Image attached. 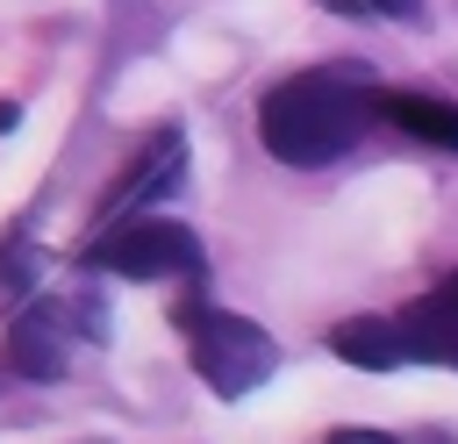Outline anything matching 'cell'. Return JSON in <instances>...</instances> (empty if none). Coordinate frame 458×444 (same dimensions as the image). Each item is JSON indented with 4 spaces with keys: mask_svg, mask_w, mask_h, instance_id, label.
<instances>
[{
    "mask_svg": "<svg viewBox=\"0 0 458 444\" xmlns=\"http://www.w3.org/2000/svg\"><path fill=\"white\" fill-rule=\"evenodd\" d=\"M379 100L386 93H372L365 72H344V64L293 72V79H279L258 100V143L279 165H329V158H344L372 129Z\"/></svg>",
    "mask_w": 458,
    "mask_h": 444,
    "instance_id": "obj_1",
    "label": "cell"
},
{
    "mask_svg": "<svg viewBox=\"0 0 458 444\" xmlns=\"http://www.w3.org/2000/svg\"><path fill=\"white\" fill-rule=\"evenodd\" d=\"M179 329H186L193 372H200L222 401L265 387L272 365H279V344H272L250 315H229V308H200V301H186V308H179Z\"/></svg>",
    "mask_w": 458,
    "mask_h": 444,
    "instance_id": "obj_2",
    "label": "cell"
},
{
    "mask_svg": "<svg viewBox=\"0 0 458 444\" xmlns=\"http://www.w3.org/2000/svg\"><path fill=\"white\" fill-rule=\"evenodd\" d=\"M86 265L122 272V279H172V272H200V243H193L186 222L136 215V222H107L86 243Z\"/></svg>",
    "mask_w": 458,
    "mask_h": 444,
    "instance_id": "obj_3",
    "label": "cell"
},
{
    "mask_svg": "<svg viewBox=\"0 0 458 444\" xmlns=\"http://www.w3.org/2000/svg\"><path fill=\"white\" fill-rule=\"evenodd\" d=\"M179 165H186V136L179 129H157L143 150H136V165L100 193V208H93V229H107V222H122L129 208H143V201H157V193H172L179 186Z\"/></svg>",
    "mask_w": 458,
    "mask_h": 444,
    "instance_id": "obj_4",
    "label": "cell"
},
{
    "mask_svg": "<svg viewBox=\"0 0 458 444\" xmlns=\"http://www.w3.org/2000/svg\"><path fill=\"white\" fill-rule=\"evenodd\" d=\"M7 365L29 372V380H57V372L72 365V337H64V308H57V301H36V308L14 315V329H7Z\"/></svg>",
    "mask_w": 458,
    "mask_h": 444,
    "instance_id": "obj_5",
    "label": "cell"
},
{
    "mask_svg": "<svg viewBox=\"0 0 458 444\" xmlns=\"http://www.w3.org/2000/svg\"><path fill=\"white\" fill-rule=\"evenodd\" d=\"M329 351H336L344 365H358V372H394V365L408 358L401 322H386V315H351V322H336V329H329Z\"/></svg>",
    "mask_w": 458,
    "mask_h": 444,
    "instance_id": "obj_6",
    "label": "cell"
},
{
    "mask_svg": "<svg viewBox=\"0 0 458 444\" xmlns=\"http://www.w3.org/2000/svg\"><path fill=\"white\" fill-rule=\"evenodd\" d=\"M401 344H408V358H422V365H451V372H458V308H451L444 294L415 301V308L401 315Z\"/></svg>",
    "mask_w": 458,
    "mask_h": 444,
    "instance_id": "obj_7",
    "label": "cell"
},
{
    "mask_svg": "<svg viewBox=\"0 0 458 444\" xmlns=\"http://www.w3.org/2000/svg\"><path fill=\"white\" fill-rule=\"evenodd\" d=\"M379 115H386L394 129H408V136L437 143V150H458V107H451V100H437V93H386V100H379Z\"/></svg>",
    "mask_w": 458,
    "mask_h": 444,
    "instance_id": "obj_8",
    "label": "cell"
},
{
    "mask_svg": "<svg viewBox=\"0 0 458 444\" xmlns=\"http://www.w3.org/2000/svg\"><path fill=\"white\" fill-rule=\"evenodd\" d=\"M336 14H394V21H422V0H322Z\"/></svg>",
    "mask_w": 458,
    "mask_h": 444,
    "instance_id": "obj_9",
    "label": "cell"
},
{
    "mask_svg": "<svg viewBox=\"0 0 458 444\" xmlns=\"http://www.w3.org/2000/svg\"><path fill=\"white\" fill-rule=\"evenodd\" d=\"M329 444H401V437H386V430H358V423H351V430H329Z\"/></svg>",
    "mask_w": 458,
    "mask_h": 444,
    "instance_id": "obj_10",
    "label": "cell"
},
{
    "mask_svg": "<svg viewBox=\"0 0 458 444\" xmlns=\"http://www.w3.org/2000/svg\"><path fill=\"white\" fill-rule=\"evenodd\" d=\"M14 122H21V107H14V100H0V136H7Z\"/></svg>",
    "mask_w": 458,
    "mask_h": 444,
    "instance_id": "obj_11",
    "label": "cell"
},
{
    "mask_svg": "<svg viewBox=\"0 0 458 444\" xmlns=\"http://www.w3.org/2000/svg\"><path fill=\"white\" fill-rule=\"evenodd\" d=\"M437 294H444V301H451V308H458V272H451V279H444V286H437Z\"/></svg>",
    "mask_w": 458,
    "mask_h": 444,
    "instance_id": "obj_12",
    "label": "cell"
}]
</instances>
